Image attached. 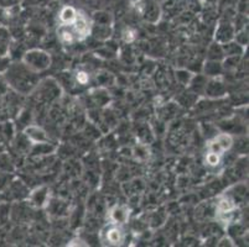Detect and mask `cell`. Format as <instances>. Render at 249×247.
Wrapping results in <instances>:
<instances>
[{
	"mask_svg": "<svg viewBox=\"0 0 249 247\" xmlns=\"http://www.w3.org/2000/svg\"><path fill=\"white\" fill-rule=\"evenodd\" d=\"M73 24L77 35H80L81 37H85L86 35H88V33H89V25H88L87 19L83 15H78L77 14V17L73 21Z\"/></svg>",
	"mask_w": 249,
	"mask_h": 247,
	"instance_id": "1",
	"label": "cell"
},
{
	"mask_svg": "<svg viewBox=\"0 0 249 247\" xmlns=\"http://www.w3.org/2000/svg\"><path fill=\"white\" fill-rule=\"evenodd\" d=\"M231 144H232V140H231L230 136H227V135L219 136L218 139H216L214 144H212V147H213V152L218 153L219 155V153H222L227 148H230Z\"/></svg>",
	"mask_w": 249,
	"mask_h": 247,
	"instance_id": "2",
	"label": "cell"
},
{
	"mask_svg": "<svg viewBox=\"0 0 249 247\" xmlns=\"http://www.w3.org/2000/svg\"><path fill=\"white\" fill-rule=\"evenodd\" d=\"M77 17V11L72 6H65L60 14L61 21L65 24H73Z\"/></svg>",
	"mask_w": 249,
	"mask_h": 247,
	"instance_id": "3",
	"label": "cell"
},
{
	"mask_svg": "<svg viewBox=\"0 0 249 247\" xmlns=\"http://www.w3.org/2000/svg\"><path fill=\"white\" fill-rule=\"evenodd\" d=\"M108 240L114 245L119 244L122 241V232L118 229H110L108 231Z\"/></svg>",
	"mask_w": 249,
	"mask_h": 247,
	"instance_id": "4",
	"label": "cell"
},
{
	"mask_svg": "<svg viewBox=\"0 0 249 247\" xmlns=\"http://www.w3.org/2000/svg\"><path fill=\"white\" fill-rule=\"evenodd\" d=\"M60 36L61 38H62V41L69 42V44H71V42H73L74 41L73 33H72L70 30H67V29H65V27H61L60 29Z\"/></svg>",
	"mask_w": 249,
	"mask_h": 247,
	"instance_id": "5",
	"label": "cell"
},
{
	"mask_svg": "<svg viewBox=\"0 0 249 247\" xmlns=\"http://www.w3.org/2000/svg\"><path fill=\"white\" fill-rule=\"evenodd\" d=\"M207 162L210 163L211 166H216V165H218V162H219L218 153H216V152L210 153V155L207 156Z\"/></svg>",
	"mask_w": 249,
	"mask_h": 247,
	"instance_id": "6",
	"label": "cell"
},
{
	"mask_svg": "<svg viewBox=\"0 0 249 247\" xmlns=\"http://www.w3.org/2000/svg\"><path fill=\"white\" fill-rule=\"evenodd\" d=\"M232 208H233L232 203L228 200H222L221 203H219V210H221L222 213L230 212V210H232Z\"/></svg>",
	"mask_w": 249,
	"mask_h": 247,
	"instance_id": "7",
	"label": "cell"
},
{
	"mask_svg": "<svg viewBox=\"0 0 249 247\" xmlns=\"http://www.w3.org/2000/svg\"><path fill=\"white\" fill-rule=\"evenodd\" d=\"M77 79H78V82H80V83L86 84V83L88 82V74L85 73V72H80V73L77 74Z\"/></svg>",
	"mask_w": 249,
	"mask_h": 247,
	"instance_id": "8",
	"label": "cell"
},
{
	"mask_svg": "<svg viewBox=\"0 0 249 247\" xmlns=\"http://www.w3.org/2000/svg\"><path fill=\"white\" fill-rule=\"evenodd\" d=\"M134 38H135L134 31H132V30L125 31V33H124V40H125L126 42H132V41L134 40Z\"/></svg>",
	"mask_w": 249,
	"mask_h": 247,
	"instance_id": "9",
	"label": "cell"
}]
</instances>
